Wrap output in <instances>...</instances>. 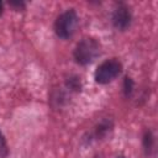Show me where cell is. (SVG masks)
<instances>
[{
	"mask_svg": "<svg viewBox=\"0 0 158 158\" xmlns=\"http://www.w3.org/2000/svg\"><path fill=\"white\" fill-rule=\"evenodd\" d=\"M117 158H125V157H123V156H118Z\"/></svg>",
	"mask_w": 158,
	"mask_h": 158,
	"instance_id": "8fae6325",
	"label": "cell"
},
{
	"mask_svg": "<svg viewBox=\"0 0 158 158\" xmlns=\"http://www.w3.org/2000/svg\"><path fill=\"white\" fill-rule=\"evenodd\" d=\"M123 91H125V95L127 98L132 95V91H133V80L130 77H126L125 78V81H123Z\"/></svg>",
	"mask_w": 158,
	"mask_h": 158,
	"instance_id": "5b68a950",
	"label": "cell"
},
{
	"mask_svg": "<svg viewBox=\"0 0 158 158\" xmlns=\"http://www.w3.org/2000/svg\"><path fill=\"white\" fill-rule=\"evenodd\" d=\"M131 20H132V16H131V12L128 10V7L123 4H120L114 14H112V23L114 26L120 30V31H125L130 27L131 25Z\"/></svg>",
	"mask_w": 158,
	"mask_h": 158,
	"instance_id": "277c9868",
	"label": "cell"
},
{
	"mask_svg": "<svg viewBox=\"0 0 158 158\" xmlns=\"http://www.w3.org/2000/svg\"><path fill=\"white\" fill-rule=\"evenodd\" d=\"M67 84H68V86L70 88V89H73V90H80V88H81V84H80V80H79V78H77V77H73V78H69L68 79V81H67Z\"/></svg>",
	"mask_w": 158,
	"mask_h": 158,
	"instance_id": "ba28073f",
	"label": "cell"
},
{
	"mask_svg": "<svg viewBox=\"0 0 158 158\" xmlns=\"http://www.w3.org/2000/svg\"><path fill=\"white\" fill-rule=\"evenodd\" d=\"M9 4H10V6H12L15 9H23L25 7V2H22V1H10Z\"/></svg>",
	"mask_w": 158,
	"mask_h": 158,
	"instance_id": "9c48e42d",
	"label": "cell"
},
{
	"mask_svg": "<svg viewBox=\"0 0 158 158\" xmlns=\"http://www.w3.org/2000/svg\"><path fill=\"white\" fill-rule=\"evenodd\" d=\"M143 144H144V149H146V152L148 153V152L152 149V146H153V137H152V133H151V132H147V133L144 135Z\"/></svg>",
	"mask_w": 158,
	"mask_h": 158,
	"instance_id": "52a82bcc",
	"label": "cell"
},
{
	"mask_svg": "<svg viewBox=\"0 0 158 158\" xmlns=\"http://www.w3.org/2000/svg\"><path fill=\"white\" fill-rule=\"evenodd\" d=\"M100 43L95 38H83L74 49V59L80 65H88L100 56Z\"/></svg>",
	"mask_w": 158,
	"mask_h": 158,
	"instance_id": "6da1fadb",
	"label": "cell"
},
{
	"mask_svg": "<svg viewBox=\"0 0 158 158\" xmlns=\"http://www.w3.org/2000/svg\"><path fill=\"white\" fill-rule=\"evenodd\" d=\"M2 12H4V5H2V2L0 1V15H2Z\"/></svg>",
	"mask_w": 158,
	"mask_h": 158,
	"instance_id": "30bf717a",
	"label": "cell"
},
{
	"mask_svg": "<svg viewBox=\"0 0 158 158\" xmlns=\"http://www.w3.org/2000/svg\"><path fill=\"white\" fill-rule=\"evenodd\" d=\"M7 154H9V148H7L5 137L0 131V158H6Z\"/></svg>",
	"mask_w": 158,
	"mask_h": 158,
	"instance_id": "8992f818",
	"label": "cell"
},
{
	"mask_svg": "<svg viewBox=\"0 0 158 158\" xmlns=\"http://www.w3.org/2000/svg\"><path fill=\"white\" fill-rule=\"evenodd\" d=\"M122 70V64L120 60L112 58L102 62L95 70L94 78L95 81L99 84H107L112 80H115Z\"/></svg>",
	"mask_w": 158,
	"mask_h": 158,
	"instance_id": "3957f363",
	"label": "cell"
},
{
	"mask_svg": "<svg viewBox=\"0 0 158 158\" xmlns=\"http://www.w3.org/2000/svg\"><path fill=\"white\" fill-rule=\"evenodd\" d=\"M78 22H79V19H78L77 12L73 9L67 10L57 17L54 22V31L59 38L67 40L72 37L73 33L75 32Z\"/></svg>",
	"mask_w": 158,
	"mask_h": 158,
	"instance_id": "7a4b0ae2",
	"label": "cell"
}]
</instances>
